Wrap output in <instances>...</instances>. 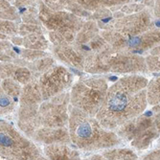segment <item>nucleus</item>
<instances>
[{"label":"nucleus","mask_w":160,"mask_h":160,"mask_svg":"<svg viewBox=\"0 0 160 160\" xmlns=\"http://www.w3.org/2000/svg\"><path fill=\"white\" fill-rule=\"evenodd\" d=\"M17 102L12 98L8 96L5 92L0 89V113L2 115H7L14 109Z\"/></svg>","instance_id":"nucleus-28"},{"label":"nucleus","mask_w":160,"mask_h":160,"mask_svg":"<svg viewBox=\"0 0 160 160\" xmlns=\"http://www.w3.org/2000/svg\"><path fill=\"white\" fill-rule=\"evenodd\" d=\"M145 11V5L144 4H136V3H129L124 6L121 9V12L127 13V14H133L140 12Z\"/></svg>","instance_id":"nucleus-33"},{"label":"nucleus","mask_w":160,"mask_h":160,"mask_svg":"<svg viewBox=\"0 0 160 160\" xmlns=\"http://www.w3.org/2000/svg\"><path fill=\"white\" fill-rule=\"evenodd\" d=\"M97 35H99L98 24L94 20H88L84 22L80 32L77 34L75 41L72 45H74L75 47L87 45Z\"/></svg>","instance_id":"nucleus-18"},{"label":"nucleus","mask_w":160,"mask_h":160,"mask_svg":"<svg viewBox=\"0 0 160 160\" xmlns=\"http://www.w3.org/2000/svg\"><path fill=\"white\" fill-rule=\"evenodd\" d=\"M100 27L104 31H111L124 38H132L153 29L152 16L147 10L114 18L108 23L100 25Z\"/></svg>","instance_id":"nucleus-7"},{"label":"nucleus","mask_w":160,"mask_h":160,"mask_svg":"<svg viewBox=\"0 0 160 160\" xmlns=\"http://www.w3.org/2000/svg\"><path fill=\"white\" fill-rule=\"evenodd\" d=\"M142 160H160V149H157L146 154L142 158Z\"/></svg>","instance_id":"nucleus-35"},{"label":"nucleus","mask_w":160,"mask_h":160,"mask_svg":"<svg viewBox=\"0 0 160 160\" xmlns=\"http://www.w3.org/2000/svg\"><path fill=\"white\" fill-rule=\"evenodd\" d=\"M1 79H12L20 84H27L34 79H32V72L25 66L14 64L12 62L1 63Z\"/></svg>","instance_id":"nucleus-14"},{"label":"nucleus","mask_w":160,"mask_h":160,"mask_svg":"<svg viewBox=\"0 0 160 160\" xmlns=\"http://www.w3.org/2000/svg\"><path fill=\"white\" fill-rule=\"evenodd\" d=\"M152 112L154 113V115L152 116L153 120H154V126H155L156 129L158 130V132L160 133V105L153 107Z\"/></svg>","instance_id":"nucleus-34"},{"label":"nucleus","mask_w":160,"mask_h":160,"mask_svg":"<svg viewBox=\"0 0 160 160\" xmlns=\"http://www.w3.org/2000/svg\"><path fill=\"white\" fill-rule=\"evenodd\" d=\"M1 89L8 96L12 98L16 102H19V98L21 95L22 87L20 83L13 81L12 79H5L1 82Z\"/></svg>","instance_id":"nucleus-23"},{"label":"nucleus","mask_w":160,"mask_h":160,"mask_svg":"<svg viewBox=\"0 0 160 160\" xmlns=\"http://www.w3.org/2000/svg\"><path fill=\"white\" fill-rule=\"evenodd\" d=\"M128 1H90V0H87V1H83V0H80L77 1V3L82 6L85 11H100L102 9H104L105 7H112V6H119L122 4H125Z\"/></svg>","instance_id":"nucleus-24"},{"label":"nucleus","mask_w":160,"mask_h":160,"mask_svg":"<svg viewBox=\"0 0 160 160\" xmlns=\"http://www.w3.org/2000/svg\"><path fill=\"white\" fill-rule=\"evenodd\" d=\"M0 160H14V159H11V158H7V157H4V156H1V159Z\"/></svg>","instance_id":"nucleus-38"},{"label":"nucleus","mask_w":160,"mask_h":160,"mask_svg":"<svg viewBox=\"0 0 160 160\" xmlns=\"http://www.w3.org/2000/svg\"><path fill=\"white\" fill-rule=\"evenodd\" d=\"M148 79L140 75L120 78L109 86L96 119L106 129L113 130L142 115L148 105Z\"/></svg>","instance_id":"nucleus-1"},{"label":"nucleus","mask_w":160,"mask_h":160,"mask_svg":"<svg viewBox=\"0 0 160 160\" xmlns=\"http://www.w3.org/2000/svg\"><path fill=\"white\" fill-rule=\"evenodd\" d=\"M23 46L25 49L43 51L48 48V41L43 34H32L23 37Z\"/></svg>","instance_id":"nucleus-20"},{"label":"nucleus","mask_w":160,"mask_h":160,"mask_svg":"<svg viewBox=\"0 0 160 160\" xmlns=\"http://www.w3.org/2000/svg\"><path fill=\"white\" fill-rule=\"evenodd\" d=\"M38 18L50 32L75 35L84 24L82 18L67 11H55L49 8L44 1L39 3Z\"/></svg>","instance_id":"nucleus-6"},{"label":"nucleus","mask_w":160,"mask_h":160,"mask_svg":"<svg viewBox=\"0 0 160 160\" xmlns=\"http://www.w3.org/2000/svg\"><path fill=\"white\" fill-rule=\"evenodd\" d=\"M37 142L48 145H57V144H69L71 142L69 129L67 128H51L41 127L38 128L33 138Z\"/></svg>","instance_id":"nucleus-12"},{"label":"nucleus","mask_w":160,"mask_h":160,"mask_svg":"<svg viewBox=\"0 0 160 160\" xmlns=\"http://www.w3.org/2000/svg\"><path fill=\"white\" fill-rule=\"evenodd\" d=\"M146 63L149 71L160 72V45L150 51V55L146 57Z\"/></svg>","instance_id":"nucleus-26"},{"label":"nucleus","mask_w":160,"mask_h":160,"mask_svg":"<svg viewBox=\"0 0 160 160\" xmlns=\"http://www.w3.org/2000/svg\"><path fill=\"white\" fill-rule=\"evenodd\" d=\"M110 72L120 74L138 75V73H147L149 71L146 58L136 54L118 52L112 49L108 58Z\"/></svg>","instance_id":"nucleus-10"},{"label":"nucleus","mask_w":160,"mask_h":160,"mask_svg":"<svg viewBox=\"0 0 160 160\" xmlns=\"http://www.w3.org/2000/svg\"><path fill=\"white\" fill-rule=\"evenodd\" d=\"M43 152L48 160H81L79 152L66 144L48 145Z\"/></svg>","instance_id":"nucleus-17"},{"label":"nucleus","mask_w":160,"mask_h":160,"mask_svg":"<svg viewBox=\"0 0 160 160\" xmlns=\"http://www.w3.org/2000/svg\"><path fill=\"white\" fill-rule=\"evenodd\" d=\"M70 93L63 92L39 107V117L42 127L51 128H66L70 117Z\"/></svg>","instance_id":"nucleus-8"},{"label":"nucleus","mask_w":160,"mask_h":160,"mask_svg":"<svg viewBox=\"0 0 160 160\" xmlns=\"http://www.w3.org/2000/svg\"><path fill=\"white\" fill-rule=\"evenodd\" d=\"M159 132L156 129L155 126L151 127L150 128L146 129L145 132H141L137 135L132 141V146L137 150H146L150 147V145L159 136Z\"/></svg>","instance_id":"nucleus-19"},{"label":"nucleus","mask_w":160,"mask_h":160,"mask_svg":"<svg viewBox=\"0 0 160 160\" xmlns=\"http://www.w3.org/2000/svg\"><path fill=\"white\" fill-rule=\"evenodd\" d=\"M108 82L104 78H85L78 81L70 92V105L92 117L103 106L108 91Z\"/></svg>","instance_id":"nucleus-3"},{"label":"nucleus","mask_w":160,"mask_h":160,"mask_svg":"<svg viewBox=\"0 0 160 160\" xmlns=\"http://www.w3.org/2000/svg\"><path fill=\"white\" fill-rule=\"evenodd\" d=\"M0 8H1V20H16L18 19V12L16 7L11 5L8 1H1L0 3Z\"/></svg>","instance_id":"nucleus-27"},{"label":"nucleus","mask_w":160,"mask_h":160,"mask_svg":"<svg viewBox=\"0 0 160 160\" xmlns=\"http://www.w3.org/2000/svg\"><path fill=\"white\" fill-rule=\"evenodd\" d=\"M0 28H1V40H5V36H14L18 34L19 26L10 20H1L0 22Z\"/></svg>","instance_id":"nucleus-29"},{"label":"nucleus","mask_w":160,"mask_h":160,"mask_svg":"<svg viewBox=\"0 0 160 160\" xmlns=\"http://www.w3.org/2000/svg\"><path fill=\"white\" fill-rule=\"evenodd\" d=\"M37 160H48V159H47L46 157H44V156H40V157H39L38 159H37Z\"/></svg>","instance_id":"nucleus-39"},{"label":"nucleus","mask_w":160,"mask_h":160,"mask_svg":"<svg viewBox=\"0 0 160 160\" xmlns=\"http://www.w3.org/2000/svg\"><path fill=\"white\" fill-rule=\"evenodd\" d=\"M152 126H154L152 116L142 114L118 128L116 129V134L126 141H132L137 135Z\"/></svg>","instance_id":"nucleus-11"},{"label":"nucleus","mask_w":160,"mask_h":160,"mask_svg":"<svg viewBox=\"0 0 160 160\" xmlns=\"http://www.w3.org/2000/svg\"><path fill=\"white\" fill-rule=\"evenodd\" d=\"M153 14L156 18L160 19V1H155L153 4Z\"/></svg>","instance_id":"nucleus-36"},{"label":"nucleus","mask_w":160,"mask_h":160,"mask_svg":"<svg viewBox=\"0 0 160 160\" xmlns=\"http://www.w3.org/2000/svg\"><path fill=\"white\" fill-rule=\"evenodd\" d=\"M54 53L58 59H60L62 62L83 70L85 57L74 45L55 46Z\"/></svg>","instance_id":"nucleus-15"},{"label":"nucleus","mask_w":160,"mask_h":160,"mask_svg":"<svg viewBox=\"0 0 160 160\" xmlns=\"http://www.w3.org/2000/svg\"><path fill=\"white\" fill-rule=\"evenodd\" d=\"M104 155L107 160H137L136 153L129 149H108L105 151Z\"/></svg>","instance_id":"nucleus-21"},{"label":"nucleus","mask_w":160,"mask_h":160,"mask_svg":"<svg viewBox=\"0 0 160 160\" xmlns=\"http://www.w3.org/2000/svg\"><path fill=\"white\" fill-rule=\"evenodd\" d=\"M53 64H54V60L52 58L44 57V58H42V59H39L34 62V64L32 65V67L42 75L43 73H45L46 71H48L50 68H52Z\"/></svg>","instance_id":"nucleus-30"},{"label":"nucleus","mask_w":160,"mask_h":160,"mask_svg":"<svg viewBox=\"0 0 160 160\" xmlns=\"http://www.w3.org/2000/svg\"><path fill=\"white\" fill-rule=\"evenodd\" d=\"M18 34L25 37V36H29L32 34H42V30L39 25L24 23V24L19 25Z\"/></svg>","instance_id":"nucleus-32"},{"label":"nucleus","mask_w":160,"mask_h":160,"mask_svg":"<svg viewBox=\"0 0 160 160\" xmlns=\"http://www.w3.org/2000/svg\"><path fill=\"white\" fill-rule=\"evenodd\" d=\"M49 38L55 46H65V45L73 44L76 36L49 32Z\"/></svg>","instance_id":"nucleus-25"},{"label":"nucleus","mask_w":160,"mask_h":160,"mask_svg":"<svg viewBox=\"0 0 160 160\" xmlns=\"http://www.w3.org/2000/svg\"><path fill=\"white\" fill-rule=\"evenodd\" d=\"M20 56L23 58L24 60L29 61V62H36L39 59H42L47 54L43 51H36V50H30V49H24L21 50Z\"/></svg>","instance_id":"nucleus-31"},{"label":"nucleus","mask_w":160,"mask_h":160,"mask_svg":"<svg viewBox=\"0 0 160 160\" xmlns=\"http://www.w3.org/2000/svg\"><path fill=\"white\" fill-rule=\"evenodd\" d=\"M82 160H107V159L104 155H102V154H94V155L86 157Z\"/></svg>","instance_id":"nucleus-37"},{"label":"nucleus","mask_w":160,"mask_h":160,"mask_svg":"<svg viewBox=\"0 0 160 160\" xmlns=\"http://www.w3.org/2000/svg\"><path fill=\"white\" fill-rule=\"evenodd\" d=\"M68 129L71 142L83 151L109 149L121 143L117 134L106 129L96 118L71 106Z\"/></svg>","instance_id":"nucleus-2"},{"label":"nucleus","mask_w":160,"mask_h":160,"mask_svg":"<svg viewBox=\"0 0 160 160\" xmlns=\"http://www.w3.org/2000/svg\"><path fill=\"white\" fill-rule=\"evenodd\" d=\"M0 153L14 160H37L41 156L32 141L5 121L0 122Z\"/></svg>","instance_id":"nucleus-4"},{"label":"nucleus","mask_w":160,"mask_h":160,"mask_svg":"<svg viewBox=\"0 0 160 160\" xmlns=\"http://www.w3.org/2000/svg\"><path fill=\"white\" fill-rule=\"evenodd\" d=\"M72 82L73 75L62 65H56L39 76L38 84L41 90L43 101H48L65 92Z\"/></svg>","instance_id":"nucleus-9"},{"label":"nucleus","mask_w":160,"mask_h":160,"mask_svg":"<svg viewBox=\"0 0 160 160\" xmlns=\"http://www.w3.org/2000/svg\"><path fill=\"white\" fill-rule=\"evenodd\" d=\"M112 52V47L109 45L106 49L97 53H93L85 58L83 70L88 73L100 74L110 72L108 58Z\"/></svg>","instance_id":"nucleus-13"},{"label":"nucleus","mask_w":160,"mask_h":160,"mask_svg":"<svg viewBox=\"0 0 160 160\" xmlns=\"http://www.w3.org/2000/svg\"><path fill=\"white\" fill-rule=\"evenodd\" d=\"M146 90L148 104L153 107L160 105V76L149 82Z\"/></svg>","instance_id":"nucleus-22"},{"label":"nucleus","mask_w":160,"mask_h":160,"mask_svg":"<svg viewBox=\"0 0 160 160\" xmlns=\"http://www.w3.org/2000/svg\"><path fill=\"white\" fill-rule=\"evenodd\" d=\"M113 50L118 52H126L130 54H136L152 50L154 47L160 45V29H152V30L129 38H124L111 31H103L101 33Z\"/></svg>","instance_id":"nucleus-5"},{"label":"nucleus","mask_w":160,"mask_h":160,"mask_svg":"<svg viewBox=\"0 0 160 160\" xmlns=\"http://www.w3.org/2000/svg\"><path fill=\"white\" fill-rule=\"evenodd\" d=\"M38 80H33L22 87L19 98L20 107H37L43 103Z\"/></svg>","instance_id":"nucleus-16"}]
</instances>
